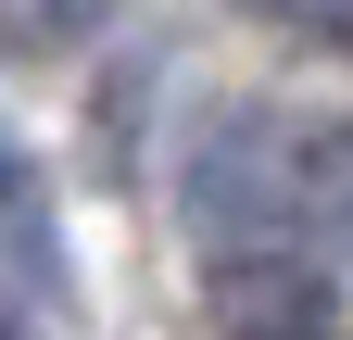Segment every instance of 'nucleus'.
Returning a JSON list of instances; mask_svg holds the SVG:
<instances>
[{"label":"nucleus","mask_w":353,"mask_h":340,"mask_svg":"<svg viewBox=\"0 0 353 340\" xmlns=\"http://www.w3.org/2000/svg\"><path fill=\"white\" fill-rule=\"evenodd\" d=\"M0 340H38V328H26V303H13V290H0Z\"/></svg>","instance_id":"nucleus-4"},{"label":"nucleus","mask_w":353,"mask_h":340,"mask_svg":"<svg viewBox=\"0 0 353 340\" xmlns=\"http://www.w3.org/2000/svg\"><path fill=\"white\" fill-rule=\"evenodd\" d=\"M278 25H328V38H353V0H265Z\"/></svg>","instance_id":"nucleus-3"},{"label":"nucleus","mask_w":353,"mask_h":340,"mask_svg":"<svg viewBox=\"0 0 353 340\" xmlns=\"http://www.w3.org/2000/svg\"><path fill=\"white\" fill-rule=\"evenodd\" d=\"M202 315H214V340H341L328 252H290V240H240V252H214Z\"/></svg>","instance_id":"nucleus-2"},{"label":"nucleus","mask_w":353,"mask_h":340,"mask_svg":"<svg viewBox=\"0 0 353 340\" xmlns=\"http://www.w3.org/2000/svg\"><path fill=\"white\" fill-rule=\"evenodd\" d=\"M190 227L214 252H353V114H214L190 139Z\"/></svg>","instance_id":"nucleus-1"}]
</instances>
